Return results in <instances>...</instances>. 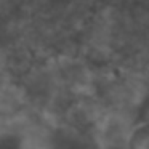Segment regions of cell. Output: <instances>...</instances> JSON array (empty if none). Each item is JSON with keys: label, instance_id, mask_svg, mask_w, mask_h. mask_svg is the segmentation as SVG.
Returning a JSON list of instances; mask_svg holds the SVG:
<instances>
[{"label": "cell", "instance_id": "cell-1", "mask_svg": "<svg viewBox=\"0 0 149 149\" xmlns=\"http://www.w3.org/2000/svg\"><path fill=\"white\" fill-rule=\"evenodd\" d=\"M136 149H149V136H144V138L138 143Z\"/></svg>", "mask_w": 149, "mask_h": 149}]
</instances>
